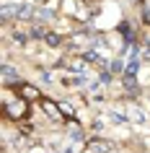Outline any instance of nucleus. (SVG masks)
<instances>
[{"label":"nucleus","mask_w":150,"mask_h":153,"mask_svg":"<svg viewBox=\"0 0 150 153\" xmlns=\"http://www.w3.org/2000/svg\"><path fill=\"white\" fill-rule=\"evenodd\" d=\"M44 42H47L49 47H60V44H62V36H60V34H47Z\"/></svg>","instance_id":"obj_6"},{"label":"nucleus","mask_w":150,"mask_h":153,"mask_svg":"<svg viewBox=\"0 0 150 153\" xmlns=\"http://www.w3.org/2000/svg\"><path fill=\"white\" fill-rule=\"evenodd\" d=\"M145 60H150V44H148V49H145Z\"/></svg>","instance_id":"obj_15"},{"label":"nucleus","mask_w":150,"mask_h":153,"mask_svg":"<svg viewBox=\"0 0 150 153\" xmlns=\"http://www.w3.org/2000/svg\"><path fill=\"white\" fill-rule=\"evenodd\" d=\"M31 36H34V39H44L47 34H44V29H41V26H36V29H31Z\"/></svg>","instance_id":"obj_9"},{"label":"nucleus","mask_w":150,"mask_h":153,"mask_svg":"<svg viewBox=\"0 0 150 153\" xmlns=\"http://www.w3.org/2000/svg\"><path fill=\"white\" fill-rule=\"evenodd\" d=\"M16 75H18V73L13 70L10 65H3V78H5V83H13V81H16Z\"/></svg>","instance_id":"obj_5"},{"label":"nucleus","mask_w":150,"mask_h":153,"mask_svg":"<svg viewBox=\"0 0 150 153\" xmlns=\"http://www.w3.org/2000/svg\"><path fill=\"white\" fill-rule=\"evenodd\" d=\"M111 145L101 143V140H91V145H88V153H109Z\"/></svg>","instance_id":"obj_2"},{"label":"nucleus","mask_w":150,"mask_h":153,"mask_svg":"<svg viewBox=\"0 0 150 153\" xmlns=\"http://www.w3.org/2000/svg\"><path fill=\"white\" fill-rule=\"evenodd\" d=\"M111 70H114V73L122 70V60H114V62H111Z\"/></svg>","instance_id":"obj_12"},{"label":"nucleus","mask_w":150,"mask_h":153,"mask_svg":"<svg viewBox=\"0 0 150 153\" xmlns=\"http://www.w3.org/2000/svg\"><path fill=\"white\" fill-rule=\"evenodd\" d=\"M129 117H132L134 122H140V120H145V117H142V114H140V109H134V106H132V109H129Z\"/></svg>","instance_id":"obj_10"},{"label":"nucleus","mask_w":150,"mask_h":153,"mask_svg":"<svg viewBox=\"0 0 150 153\" xmlns=\"http://www.w3.org/2000/svg\"><path fill=\"white\" fill-rule=\"evenodd\" d=\"M70 137H72V143H80V140H83V130L72 125V127H70Z\"/></svg>","instance_id":"obj_7"},{"label":"nucleus","mask_w":150,"mask_h":153,"mask_svg":"<svg viewBox=\"0 0 150 153\" xmlns=\"http://www.w3.org/2000/svg\"><path fill=\"white\" fill-rule=\"evenodd\" d=\"M60 112H62L65 117H72V106L70 104H60Z\"/></svg>","instance_id":"obj_11"},{"label":"nucleus","mask_w":150,"mask_h":153,"mask_svg":"<svg viewBox=\"0 0 150 153\" xmlns=\"http://www.w3.org/2000/svg\"><path fill=\"white\" fill-rule=\"evenodd\" d=\"M21 94H24L26 99H41V96H39V91L34 88V86H26V83L21 86Z\"/></svg>","instance_id":"obj_4"},{"label":"nucleus","mask_w":150,"mask_h":153,"mask_svg":"<svg viewBox=\"0 0 150 153\" xmlns=\"http://www.w3.org/2000/svg\"><path fill=\"white\" fill-rule=\"evenodd\" d=\"M31 3H24V5H16V16L18 18H29V13H31Z\"/></svg>","instance_id":"obj_3"},{"label":"nucleus","mask_w":150,"mask_h":153,"mask_svg":"<svg viewBox=\"0 0 150 153\" xmlns=\"http://www.w3.org/2000/svg\"><path fill=\"white\" fill-rule=\"evenodd\" d=\"M36 18H39V21H47V18H52V10H49V8L36 10Z\"/></svg>","instance_id":"obj_8"},{"label":"nucleus","mask_w":150,"mask_h":153,"mask_svg":"<svg viewBox=\"0 0 150 153\" xmlns=\"http://www.w3.org/2000/svg\"><path fill=\"white\" fill-rule=\"evenodd\" d=\"M13 42H18V44H24V42H26V36H24V34H18V31H16V34H13Z\"/></svg>","instance_id":"obj_14"},{"label":"nucleus","mask_w":150,"mask_h":153,"mask_svg":"<svg viewBox=\"0 0 150 153\" xmlns=\"http://www.w3.org/2000/svg\"><path fill=\"white\" fill-rule=\"evenodd\" d=\"M98 78H101V83H109V81H111V73H106V70H103L101 75H98Z\"/></svg>","instance_id":"obj_13"},{"label":"nucleus","mask_w":150,"mask_h":153,"mask_svg":"<svg viewBox=\"0 0 150 153\" xmlns=\"http://www.w3.org/2000/svg\"><path fill=\"white\" fill-rule=\"evenodd\" d=\"M26 101H29V99H21L16 104H8V101H5V117H8V120H24L26 112H29Z\"/></svg>","instance_id":"obj_1"}]
</instances>
